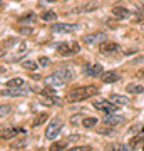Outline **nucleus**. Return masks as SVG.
I'll use <instances>...</instances> for the list:
<instances>
[{"label": "nucleus", "mask_w": 144, "mask_h": 151, "mask_svg": "<svg viewBox=\"0 0 144 151\" xmlns=\"http://www.w3.org/2000/svg\"><path fill=\"white\" fill-rule=\"evenodd\" d=\"M99 89L96 86H84V87H77V89H72V91L67 92V103H79V101H84L87 97H92L96 96Z\"/></svg>", "instance_id": "f257e3e1"}, {"label": "nucleus", "mask_w": 144, "mask_h": 151, "mask_svg": "<svg viewBox=\"0 0 144 151\" xmlns=\"http://www.w3.org/2000/svg\"><path fill=\"white\" fill-rule=\"evenodd\" d=\"M74 79V72L69 69H62L59 72H54L52 76H49L47 79V84H55V86H64L67 82H70Z\"/></svg>", "instance_id": "f03ea898"}, {"label": "nucleus", "mask_w": 144, "mask_h": 151, "mask_svg": "<svg viewBox=\"0 0 144 151\" xmlns=\"http://www.w3.org/2000/svg\"><path fill=\"white\" fill-rule=\"evenodd\" d=\"M79 50H80V47H79L77 42H62V44H59V47H57V52L62 54V55H74V54H77Z\"/></svg>", "instance_id": "7ed1b4c3"}, {"label": "nucleus", "mask_w": 144, "mask_h": 151, "mask_svg": "<svg viewBox=\"0 0 144 151\" xmlns=\"http://www.w3.org/2000/svg\"><path fill=\"white\" fill-rule=\"evenodd\" d=\"M60 128H62V121L59 118H52V121L49 123L47 129H45V136H47V139H54L55 136L59 134Z\"/></svg>", "instance_id": "20e7f679"}, {"label": "nucleus", "mask_w": 144, "mask_h": 151, "mask_svg": "<svg viewBox=\"0 0 144 151\" xmlns=\"http://www.w3.org/2000/svg\"><path fill=\"white\" fill-rule=\"evenodd\" d=\"M94 108L104 111L106 114H114L116 111H117V106H116L114 103H109L107 99H102V101H97V103H94Z\"/></svg>", "instance_id": "39448f33"}, {"label": "nucleus", "mask_w": 144, "mask_h": 151, "mask_svg": "<svg viewBox=\"0 0 144 151\" xmlns=\"http://www.w3.org/2000/svg\"><path fill=\"white\" fill-rule=\"evenodd\" d=\"M75 29H77V25L75 24H54L52 25V30L54 32H60V34H70L74 32Z\"/></svg>", "instance_id": "423d86ee"}, {"label": "nucleus", "mask_w": 144, "mask_h": 151, "mask_svg": "<svg viewBox=\"0 0 144 151\" xmlns=\"http://www.w3.org/2000/svg\"><path fill=\"white\" fill-rule=\"evenodd\" d=\"M29 91L27 89H20V87H5L2 89V96H14V97H19V96H27Z\"/></svg>", "instance_id": "0eeeda50"}, {"label": "nucleus", "mask_w": 144, "mask_h": 151, "mask_svg": "<svg viewBox=\"0 0 144 151\" xmlns=\"http://www.w3.org/2000/svg\"><path fill=\"white\" fill-rule=\"evenodd\" d=\"M85 74L87 76H101L102 74V65L99 64V62H91V64H87L85 65Z\"/></svg>", "instance_id": "6e6552de"}, {"label": "nucleus", "mask_w": 144, "mask_h": 151, "mask_svg": "<svg viewBox=\"0 0 144 151\" xmlns=\"http://www.w3.org/2000/svg\"><path fill=\"white\" fill-rule=\"evenodd\" d=\"M20 133H24V129L22 128H9V129H2V139H10V138H14V136L20 134Z\"/></svg>", "instance_id": "1a4fd4ad"}, {"label": "nucleus", "mask_w": 144, "mask_h": 151, "mask_svg": "<svg viewBox=\"0 0 144 151\" xmlns=\"http://www.w3.org/2000/svg\"><path fill=\"white\" fill-rule=\"evenodd\" d=\"M119 49L117 44H114V42H102L101 45H99V50L101 52H104V54H111V52H116Z\"/></svg>", "instance_id": "9d476101"}, {"label": "nucleus", "mask_w": 144, "mask_h": 151, "mask_svg": "<svg viewBox=\"0 0 144 151\" xmlns=\"http://www.w3.org/2000/svg\"><path fill=\"white\" fill-rule=\"evenodd\" d=\"M112 15L117 17V19H128V17L131 15V12H129L128 9H124V7H114V9H112Z\"/></svg>", "instance_id": "9b49d317"}, {"label": "nucleus", "mask_w": 144, "mask_h": 151, "mask_svg": "<svg viewBox=\"0 0 144 151\" xmlns=\"http://www.w3.org/2000/svg\"><path fill=\"white\" fill-rule=\"evenodd\" d=\"M101 79H102V82H106V84H111V82L119 81V76L116 74V72L109 70V72H104V74L101 76Z\"/></svg>", "instance_id": "f8f14e48"}, {"label": "nucleus", "mask_w": 144, "mask_h": 151, "mask_svg": "<svg viewBox=\"0 0 144 151\" xmlns=\"http://www.w3.org/2000/svg\"><path fill=\"white\" fill-rule=\"evenodd\" d=\"M123 123V118L119 116H112V114H106L104 116V124H111V126H116V124Z\"/></svg>", "instance_id": "ddd939ff"}, {"label": "nucleus", "mask_w": 144, "mask_h": 151, "mask_svg": "<svg viewBox=\"0 0 144 151\" xmlns=\"http://www.w3.org/2000/svg\"><path fill=\"white\" fill-rule=\"evenodd\" d=\"M126 91H128L129 94H143V92H144V87L139 86V84H128Z\"/></svg>", "instance_id": "4468645a"}, {"label": "nucleus", "mask_w": 144, "mask_h": 151, "mask_svg": "<svg viewBox=\"0 0 144 151\" xmlns=\"http://www.w3.org/2000/svg\"><path fill=\"white\" fill-rule=\"evenodd\" d=\"M97 40H104V34H92V35H84V42L92 44Z\"/></svg>", "instance_id": "2eb2a0df"}, {"label": "nucleus", "mask_w": 144, "mask_h": 151, "mask_svg": "<svg viewBox=\"0 0 144 151\" xmlns=\"http://www.w3.org/2000/svg\"><path fill=\"white\" fill-rule=\"evenodd\" d=\"M144 141V128H143V134H139V136H134L133 139L129 141V146H131V148H138L139 145H141V143H143Z\"/></svg>", "instance_id": "dca6fc26"}, {"label": "nucleus", "mask_w": 144, "mask_h": 151, "mask_svg": "<svg viewBox=\"0 0 144 151\" xmlns=\"http://www.w3.org/2000/svg\"><path fill=\"white\" fill-rule=\"evenodd\" d=\"M111 101H112V103H116V104H119V106H123V104H128V103H129L128 97L119 96V94H112V96H111Z\"/></svg>", "instance_id": "f3484780"}, {"label": "nucleus", "mask_w": 144, "mask_h": 151, "mask_svg": "<svg viewBox=\"0 0 144 151\" xmlns=\"http://www.w3.org/2000/svg\"><path fill=\"white\" fill-rule=\"evenodd\" d=\"M35 20H37V15H35L34 12L25 14V15H22L20 19H19V22H24V24H30V22H35Z\"/></svg>", "instance_id": "a211bd4d"}, {"label": "nucleus", "mask_w": 144, "mask_h": 151, "mask_svg": "<svg viewBox=\"0 0 144 151\" xmlns=\"http://www.w3.org/2000/svg\"><path fill=\"white\" fill-rule=\"evenodd\" d=\"M55 19H57V15H55V12H52V10H47V12L42 14V20H45V22H54Z\"/></svg>", "instance_id": "6ab92c4d"}, {"label": "nucleus", "mask_w": 144, "mask_h": 151, "mask_svg": "<svg viewBox=\"0 0 144 151\" xmlns=\"http://www.w3.org/2000/svg\"><path fill=\"white\" fill-rule=\"evenodd\" d=\"M22 67H24V69H29V70H35L39 67V62H34V60H24V62H22Z\"/></svg>", "instance_id": "aec40b11"}, {"label": "nucleus", "mask_w": 144, "mask_h": 151, "mask_svg": "<svg viewBox=\"0 0 144 151\" xmlns=\"http://www.w3.org/2000/svg\"><path fill=\"white\" fill-rule=\"evenodd\" d=\"M24 86V81H22L20 77H15V79H10V81L7 82V87H22Z\"/></svg>", "instance_id": "412c9836"}, {"label": "nucleus", "mask_w": 144, "mask_h": 151, "mask_svg": "<svg viewBox=\"0 0 144 151\" xmlns=\"http://www.w3.org/2000/svg\"><path fill=\"white\" fill-rule=\"evenodd\" d=\"M45 119H47V113H40V114L37 116V118L34 119L32 126H40V124H42L44 121H45Z\"/></svg>", "instance_id": "4be33fe9"}, {"label": "nucleus", "mask_w": 144, "mask_h": 151, "mask_svg": "<svg viewBox=\"0 0 144 151\" xmlns=\"http://www.w3.org/2000/svg\"><path fill=\"white\" fill-rule=\"evenodd\" d=\"M65 146H67V143H52L49 151H62L65 150Z\"/></svg>", "instance_id": "5701e85b"}, {"label": "nucleus", "mask_w": 144, "mask_h": 151, "mask_svg": "<svg viewBox=\"0 0 144 151\" xmlns=\"http://www.w3.org/2000/svg\"><path fill=\"white\" fill-rule=\"evenodd\" d=\"M82 124H84V128H92V126L97 124V119L96 118H85L84 121H82Z\"/></svg>", "instance_id": "b1692460"}, {"label": "nucleus", "mask_w": 144, "mask_h": 151, "mask_svg": "<svg viewBox=\"0 0 144 151\" xmlns=\"http://www.w3.org/2000/svg\"><path fill=\"white\" fill-rule=\"evenodd\" d=\"M42 94L47 97H54L55 96V89H52V87H45V89H42Z\"/></svg>", "instance_id": "393cba45"}, {"label": "nucleus", "mask_w": 144, "mask_h": 151, "mask_svg": "<svg viewBox=\"0 0 144 151\" xmlns=\"http://www.w3.org/2000/svg\"><path fill=\"white\" fill-rule=\"evenodd\" d=\"M104 151H121V146L116 145V143H109V145L106 146V150Z\"/></svg>", "instance_id": "a878e982"}, {"label": "nucleus", "mask_w": 144, "mask_h": 151, "mask_svg": "<svg viewBox=\"0 0 144 151\" xmlns=\"http://www.w3.org/2000/svg\"><path fill=\"white\" fill-rule=\"evenodd\" d=\"M67 151H91V146H74Z\"/></svg>", "instance_id": "bb28decb"}, {"label": "nucleus", "mask_w": 144, "mask_h": 151, "mask_svg": "<svg viewBox=\"0 0 144 151\" xmlns=\"http://www.w3.org/2000/svg\"><path fill=\"white\" fill-rule=\"evenodd\" d=\"M34 29L32 27H20V34L22 35H29V34H32Z\"/></svg>", "instance_id": "cd10ccee"}, {"label": "nucleus", "mask_w": 144, "mask_h": 151, "mask_svg": "<svg viewBox=\"0 0 144 151\" xmlns=\"http://www.w3.org/2000/svg\"><path fill=\"white\" fill-rule=\"evenodd\" d=\"M47 64H49V59H47V57H40V59H39V65L47 67Z\"/></svg>", "instance_id": "c85d7f7f"}, {"label": "nucleus", "mask_w": 144, "mask_h": 151, "mask_svg": "<svg viewBox=\"0 0 144 151\" xmlns=\"http://www.w3.org/2000/svg\"><path fill=\"white\" fill-rule=\"evenodd\" d=\"M136 77H139V79H144V67H143V69H139L138 72H136Z\"/></svg>", "instance_id": "c756f323"}, {"label": "nucleus", "mask_w": 144, "mask_h": 151, "mask_svg": "<svg viewBox=\"0 0 144 151\" xmlns=\"http://www.w3.org/2000/svg\"><path fill=\"white\" fill-rule=\"evenodd\" d=\"M131 150H133L131 146H129V148H128V146H126V145H124V146H121V151H131Z\"/></svg>", "instance_id": "7c9ffc66"}, {"label": "nucleus", "mask_w": 144, "mask_h": 151, "mask_svg": "<svg viewBox=\"0 0 144 151\" xmlns=\"http://www.w3.org/2000/svg\"><path fill=\"white\" fill-rule=\"evenodd\" d=\"M5 113H9V109H7L5 106H2V116H5Z\"/></svg>", "instance_id": "2f4dec72"}, {"label": "nucleus", "mask_w": 144, "mask_h": 151, "mask_svg": "<svg viewBox=\"0 0 144 151\" xmlns=\"http://www.w3.org/2000/svg\"><path fill=\"white\" fill-rule=\"evenodd\" d=\"M49 2H55V0H49Z\"/></svg>", "instance_id": "473e14b6"}, {"label": "nucleus", "mask_w": 144, "mask_h": 151, "mask_svg": "<svg viewBox=\"0 0 144 151\" xmlns=\"http://www.w3.org/2000/svg\"><path fill=\"white\" fill-rule=\"evenodd\" d=\"M143 151H144V146H143Z\"/></svg>", "instance_id": "72a5a7b5"}]
</instances>
